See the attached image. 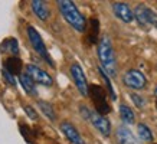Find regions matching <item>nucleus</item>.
<instances>
[{
  "mask_svg": "<svg viewBox=\"0 0 157 144\" xmlns=\"http://www.w3.org/2000/svg\"><path fill=\"white\" fill-rule=\"evenodd\" d=\"M79 111H81L82 117H84L85 120L90 121L101 134L105 135V137H108L109 133H111V124H109V121L105 118V115L98 114L97 111H90L88 107H85V105L79 107Z\"/></svg>",
  "mask_w": 157,
  "mask_h": 144,
  "instance_id": "obj_3",
  "label": "nucleus"
},
{
  "mask_svg": "<svg viewBox=\"0 0 157 144\" xmlns=\"http://www.w3.org/2000/svg\"><path fill=\"white\" fill-rule=\"evenodd\" d=\"M19 127H20V131H22V135L28 140L29 143H32V141H33V138H32V135H30V134H35V133H32V131H30V128H29L26 124H25V125L20 124Z\"/></svg>",
  "mask_w": 157,
  "mask_h": 144,
  "instance_id": "obj_22",
  "label": "nucleus"
},
{
  "mask_svg": "<svg viewBox=\"0 0 157 144\" xmlns=\"http://www.w3.org/2000/svg\"><path fill=\"white\" fill-rule=\"evenodd\" d=\"M26 72L32 77V79L36 84H40L43 86H52V84H53L52 77L46 71H43L42 68L36 66V65H28L26 66Z\"/></svg>",
  "mask_w": 157,
  "mask_h": 144,
  "instance_id": "obj_9",
  "label": "nucleus"
},
{
  "mask_svg": "<svg viewBox=\"0 0 157 144\" xmlns=\"http://www.w3.org/2000/svg\"><path fill=\"white\" fill-rule=\"evenodd\" d=\"M98 33H100V22L95 17H91L86 28V40L90 45H94L98 40Z\"/></svg>",
  "mask_w": 157,
  "mask_h": 144,
  "instance_id": "obj_13",
  "label": "nucleus"
},
{
  "mask_svg": "<svg viewBox=\"0 0 157 144\" xmlns=\"http://www.w3.org/2000/svg\"><path fill=\"white\" fill-rule=\"evenodd\" d=\"M61 130H62V133L65 134V137H67L72 144H85L84 138H82L81 134H79V131H78L71 123L63 121L61 124Z\"/></svg>",
  "mask_w": 157,
  "mask_h": 144,
  "instance_id": "obj_11",
  "label": "nucleus"
},
{
  "mask_svg": "<svg viewBox=\"0 0 157 144\" xmlns=\"http://www.w3.org/2000/svg\"><path fill=\"white\" fill-rule=\"evenodd\" d=\"M2 74H3V78L7 81V84H9L10 86H13V88H14V86H16V79H14V75H12L10 72H7L5 68L2 69Z\"/></svg>",
  "mask_w": 157,
  "mask_h": 144,
  "instance_id": "obj_23",
  "label": "nucleus"
},
{
  "mask_svg": "<svg viewBox=\"0 0 157 144\" xmlns=\"http://www.w3.org/2000/svg\"><path fill=\"white\" fill-rule=\"evenodd\" d=\"M134 17L141 26H154L157 28V13L147 6L138 5L134 9Z\"/></svg>",
  "mask_w": 157,
  "mask_h": 144,
  "instance_id": "obj_6",
  "label": "nucleus"
},
{
  "mask_svg": "<svg viewBox=\"0 0 157 144\" xmlns=\"http://www.w3.org/2000/svg\"><path fill=\"white\" fill-rule=\"evenodd\" d=\"M98 58H100L101 68L105 71V74L114 78L117 75V59H115L113 43L108 36H102L98 40Z\"/></svg>",
  "mask_w": 157,
  "mask_h": 144,
  "instance_id": "obj_1",
  "label": "nucleus"
},
{
  "mask_svg": "<svg viewBox=\"0 0 157 144\" xmlns=\"http://www.w3.org/2000/svg\"><path fill=\"white\" fill-rule=\"evenodd\" d=\"M38 107L40 108V111H42L43 114L46 115L51 121L56 120V114H55V111H53L52 105H51L49 102H46V101H38Z\"/></svg>",
  "mask_w": 157,
  "mask_h": 144,
  "instance_id": "obj_19",
  "label": "nucleus"
},
{
  "mask_svg": "<svg viewBox=\"0 0 157 144\" xmlns=\"http://www.w3.org/2000/svg\"><path fill=\"white\" fill-rule=\"evenodd\" d=\"M58 7L61 10L63 19L67 20L76 32H86V28H88L86 19L82 16V13L78 10V7L75 6L74 2L59 0V2H58Z\"/></svg>",
  "mask_w": 157,
  "mask_h": 144,
  "instance_id": "obj_2",
  "label": "nucleus"
},
{
  "mask_svg": "<svg viewBox=\"0 0 157 144\" xmlns=\"http://www.w3.org/2000/svg\"><path fill=\"white\" fill-rule=\"evenodd\" d=\"M120 117H121V120L125 123V124H133L134 120H136V115H134L133 110L127 107L125 104H121L120 105Z\"/></svg>",
  "mask_w": 157,
  "mask_h": 144,
  "instance_id": "obj_18",
  "label": "nucleus"
},
{
  "mask_svg": "<svg viewBox=\"0 0 157 144\" xmlns=\"http://www.w3.org/2000/svg\"><path fill=\"white\" fill-rule=\"evenodd\" d=\"M25 112L28 114V117L30 118V120H35V121L38 120V112H36V111H35L30 105H26V107H25Z\"/></svg>",
  "mask_w": 157,
  "mask_h": 144,
  "instance_id": "obj_25",
  "label": "nucleus"
},
{
  "mask_svg": "<svg viewBox=\"0 0 157 144\" xmlns=\"http://www.w3.org/2000/svg\"><path fill=\"white\" fill-rule=\"evenodd\" d=\"M131 100H133V102L136 104V107H138V108H143L144 105H146V100H144L143 97H140L138 94H131Z\"/></svg>",
  "mask_w": 157,
  "mask_h": 144,
  "instance_id": "obj_24",
  "label": "nucleus"
},
{
  "mask_svg": "<svg viewBox=\"0 0 157 144\" xmlns=\"http://www.w3.org/2000/svg\"><path fill=\"white\" fill-rule=\"evenodd\" d=\"M123 82L125 86H128L131 89H143L147 85V79L143 74L137 69H130L124 74Z\"/></svg>",
  "mask_w": 157,
  "mask_h": 144,
  "instance_id": "obj_7",
  "label": "nucleus"
},
{
  "mask_svg": "<svg viewBox=\"0 0 157 144\" xmlns=\"http://www.w3.org/2000/svg\"><path fill=\"white\" fill-rule=\"evenodd\" d=\"M0 52L2 53H12V56H16L19 53V43L14 38L5 39L0 45Z\"/></svg>",
  "mask_w": 157,
  "mask_h": 144,
  "instance_id": "obj_16",
  "label": "nucleus"
},
{
  "mask_svg": "<svg viewBox=\"0 0 157 144\" xmlns=\"http://www.w3.org/2000/svg\"><path fill=\"white\" fill-rule=\"evenodd\" d=\"M19 81L22 88L25 89V92L28 94H36V85H35V81L32 79V77L29 75L28 72H22L19 75Z\"/></svg>",
  "mask_w": 157,
  "mask_h": 144,
  "instance_id": "obj_17",
  "label": "nucleus"
},
{
  "mask_svg": "<svg viewBox=\"0 0 157 144\" xmlns=\"http://www.w3.org/2000/svg\"><path fill=\"white\" fill-rule=\"evenodd\" d=\"M156 107H157V101H156Z\"/></svg>",
  "mask_w": 157,
  "mask_h": 144,
  "instance_id": "obj_27",
  "label": "nucleus"
},
{
  "mask_svg": "<svg viewBox=\"0 0 157 144\" xmlns=\"http://www.w3.org/2000/svg\"><path fill=\"white\" fill-rule=\"evenodd\" d=\"M22 68H23V62L17 56H9L5 61V69L12 75H20Z\"/></svg>",
  "mask_w": 157,
  "mask_h": 144,
  "instance_id": "obj_14",
  "label": "nucleus"
},
{
  "mask_svg": "<svg viewBox=\"0 0 157 144\" xmlns=\"http://www.w3.org/2000/svg\"><path fill=\"white\" fill-rule=\"evenodd\" d=\"M113 12L120 20H123L124 23H130L134 19V12H131L130 6L127 3H123V2L113 3Z\"/></svg>",
  "mask_w": 157,
  "mask_h": 144,
  "instance_id": "obj_10",
  "label": "nucleus"
},
{
  "mask_svg": "<svg viewBox=\"0 0 157 144\" xmlns=\"http://www.w3.org/2000/svg\"><path fill=\"white\" fill-rule=\"evenodd\" d=\"M115 135H117L118 144H140L136 138V135L131 133V130L128 127H125V125H120L117 128Z\"/></svg>",
  "mask_w": 157,
  "mask_h": 144,
  "instance_id": "obj_12",
  "label": "nucleus"
},
{
  "mask_svg": "<svg viewBox=\"0 0 157 144\" xmlns=\"http://www.w3.org/2000/svg\"><path fill=\"white\" fill-rule=\"evenodd\" d=\"M28 38L30 40V45H32V48L36 51L39 56L42 58L43 61H46V63H49L52 68H55V63H53L52 58L49 56L48 51H46V46H45V43H43L42 38H40V35L33 26H28Z\"/></svg>",
  "mask_w": 157,
  "mask_h": 144,
  "instance_id": "obj_5",
  "label": "nucleus"
},
{
  "mask_svg": "<svg viewBox=\"0 0 157 144\" xmlns=\"http://www.w3.org/2000/svg\"><path fill=\"white\" fill-rule=\"evenodd\" d=\"M154 94H156V95H157V86H156V89H154Z\"/></svg>",
  "mask_w": 157,
  "mask_h": 144,
  "instance_id": "obj_26",
  "label": "nucleus"
},
{
  "mask_svg": "<svg viewBox=\"0 0 157 144\" xmlns=\"http://www.w3.org/2000/svg\"><path fill=\"white\" fill-rule=\"evenodd\" d=\"M98 71H100L101 74V78L104 79L105 82V85H107V89H108L109 92V97H111V100H117V95H115V92H114V88H113V85H111V81H109V77L105 74V71L102 69V68H98Z\"/></svg>",
  "mask_w": 157,
  "mask_h": 144,
  "instance_id": "obj_21",
  "label": "nucleus"
},
{
  "mask_svg": "<svg viewBox=\"0 0 157 144\" xmlns=\"http://www.w3.org/2000/svg\"><path fill=\"white\" fill-rule=\"evenodd\" d=\"M30 6H32V10H33V13L38 16V19L40 20H46L49 16V9L46 3L42 2V0H33V2H30Z\"/></svg>",
  "mask_w": 157,
  "mask_h": 144,
  "instance_id": "obj_15",
  "label": "nucleus"
},
{
  "mask_svg": "<svg viewBox=\"0 0 157 144\" xmlns=\"http://www.w3.org/2000/svg\"><path fill=\"white\" fill-rule=\"evenodd\" d=\"M137 134L143 141H151L153 140V134L150 131V128L146 124H141V123L137 125Z\"/></svg>",
  "mask_w": 157,
  "mask_h": 144,
  "instance_id": "obj_20",
  "label": "nucleus"
},
{
  "mask_svg": "<svg viewBox=\"0 0 157 144\" xmlns=\"http://www.w3.org/2000/svg\"><path fill=\"white\" fill-rule=\"evenodd\" d=\"M71 77H72V79H74V82H75L78 91L82 94V97L90 95V85H88V82H86L85 74H84V71H82V68L79 63H72Z\"/></svg>",
  "mask_w": 157,
  "mask_h": 144,
  "instance_id": "obj_8",
  "label": "nucleus"
},
{
  "mask_svg": "<svg viewBox=\"0 0 157 144\" xmlns=\"http://www.w3.org/2000/svg\"><path fill=\"white\" fill-rule=\"evenodd\" d=\"M90 97L98 114L105 115L111 111V107L107 101V91L101 85H90Z\"/></svg>",
  "mask_w": 157,
  "mask_h": 144,
  "instance_id": "obj_4",
  "label": "nucleus"
}]
</instances>
